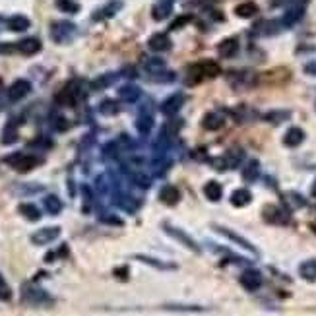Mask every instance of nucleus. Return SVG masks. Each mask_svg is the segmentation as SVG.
I'll use <instances>...</instances> for the list:
<instances>
[{
  "instance_id": "f257e3e1",
  "label": "nucleus",
  "mask_w": 316,
  "mask_h": 316,
  "mask_svg": "<svg viewBox=\"0 0 316 316\" xmlns=\"http://www.w3.org/2000/svg\"><path fill=\"white\" fill-rule=\"evenodd\" d=\"M221 72L219 68V64L217 62H213V60H202V62H198V64H192L190 68H188V78H186V84L188 86H194V84H200L204 78H215L217 74Z\"/></svg>"
},
{
  "instance_id": "f03ea898",
  "label": "nucleus",
  "mask_w": 316,
  "mask_h": 316,
  "mask_svg": "<svg viewBox=\"0 0 316 316\" xmlns=\"http://www.w3.org/2000/svg\"><path fill=\"white\" fill-rule=\"evenodd\" d=\"M84 89H82V82L80 80H72L68 82L64 88L60 89L58 93H56V103H60V105H66V107H72L76 105L78 101H82L84 99Z\"/></svg>"
},
{
  "instance_id": "7ed1b4c3",
  "label": "nucleus",
  "mask_w": 316,
  "mask_h": 316,
  "mask_svg": "<svg viewBox=\"0 0 316 316\" xmlns=\"http://www.w3.org/2000/svg\"><path fill=\"white\" fill-rule=\"evenodd\" d=\"M4 163L10 165L14 171L18 173H29L31 169H35L37 165L41 163V159L33 156V154H23V152H16L8 158H4Z\"/></svg>"
},
{
  "instance_id": "20e7f679",
  "label": "nucleus",
  "mask_w": 316,
  "mask_h": 316,
  "mask_svg": "<svg viewBox=\"0 0 316 316\" xmlns=\"http://www.w3.org/2000/svg\"><path fill=\"white\" fill-rule=\"evenodd\" d=\"M163 229H165V233L169 235V237H173L175 241H178L182 246H186L188 250H192V252H196V254H200V246H198V243L194 241L192 237H188L182 229H176L173 227L171 223H163Z\"/></svg>"
},
{
  "instance_id": "39448f33",
  "label": "nucleus",
  "mask_w": 316,
  "mask_h": 316,
  "mask_svg": "<svg viewBox=\"0 0 316 316\" xmlns=\"http://www.w3.org/2000/svg\"><path fill=\"white\" fill-rule=\"evenodd\" d=\"M21 291H23V301H25V303H29V305H43V303H51L49 295H47L43 289H39V287H35V285H31V283H23Z\"/></svg>"
},
{
  "instance_id": "423d86ee",
  "label": "nucleus",
  "mask_w": 316,
  "mask_h": 316,
  "mask_svg": "<svg viewBox=\"0 0 316 316\" xmlns=\"http://www.w3.org/2000/svg\"><path fill=\"white\" fill-rule=\"evenodd\" d=\"M60 237V227H43L31 235V243L37 246L49 245Z\"/></svg>"
},
{
  "instance_id": "0eeeda50",
  "label": "nucleus",
  "mask_w": 316,
  "mask_h": 316,
  "mask_svg": "<svg viewBox=\"0 0 316 316\" xmlns=\"http://www.w3.org/2000/svg\"><path fill=\"white\" fill-rule=\"evenodd\" d=\"M31 91V84L27 80H16L10 88H8V99L10 101H21L23 97H27Z\"/></svg>"
},
{
  "instance_id": "6e6552de",
  "label": "nucleus",
  "mask_w": 316,
  "mask_h": 316,
  "mask_svg": "<svg viewBox=\"0 0 316 316\" xmlns=\"http://www.w3.org/2000/svg\"><path fill=\"white\" fill-rule=\"evenodd\" d=\"M213 229L219 233V235H223V237H227L229 241H233V243H237V245L241 246V248H245V250H248V252H252V254H256V248L252 246V243H248L246 239H243L241 235H237L235 231H231V229L227 227H221V225H213Z\"/></svg>"
},
{
  "instance_id": "1a4fd4ad",
  "label": "nucleus",
  "mask_w": 316,
  "mask_h": 316,
  "mask_svg": "<svg viewBox=\"0 0 316 316\" xmlns=\"http://www.w3.org/2000/svg\"><path fill=\"white\" fill-rule=\"evenodd\" d=\"M74 29L76 27L72 23H68V21H56V23H53L51 37H53L56 43H66L72 37V33H74Z\"/></svg>"
},
{
  "instance_id": "9d476101",
  "label": "nucleus",
  "mask_w": 316,
  "mask_h": 316,
  "mask_svg": "<svg viewBox=\"0 0 316 316\" xmlns=\"http://www.w3.org/2000/svg\"><path fill=\"white\" fill-rule=\"evenodd\" d=\"M184 101H186V97H184L182 93H175V95L167 97V99L163 101V105H161L163 115H167V117H175L176 113L180 111V107L184 105Z\"/></svg>"
},
{
  "instance_id": "9b49d317",
  "label": "nucleus",
  "mask_w": 316,
  "mask_h": 316,
  "mask_svg": "<svg viewBox=\"0 0 316 316\" xmlns=\"http://www.w3.org/2000/svg\"><path fill=\"white\" fill-rule=\"evenodd\" d=\"M262 213H264V219H266V221L276 223V225H285V223L289 221L287 211H283L280 206H266Z\"/></svg>"
},
{
  "instance_id": "f8f14e48",
  "label": "nucleus",
  "mask_w": 316,
  "mask_h": 316,
  "mask_svg": "<svg viewBox=\"0 0 316 316\" xmlns=\"http://www.w3.org/2000/svg\"><path fill=\"white\" fill-rule=\"evenodd\" d=\"M225 124V113L223 111H211L202 119V126L206 130H219Z\"/></svg>"
},
{
  "instance_id": "ddd939ff",
  "label": "nucleus",
  "mask_w": 316,
  "mask_h": 316,
  "mask_svg": "<svg viewBox=\"0 0 316 316\" xmlns=\"http://www.w3.org/2000/svg\"><path fill=\"white\" fill-rule=\"evenodd\" d=\"M241 285L248 289V291H256L260 285H262V276H260V272H256V270H246L245 274L241 276Z\"/></svg>"
},
{
  "instance_id": "4468645a",
  "label": "nucleus",
  "mask_w": 316,
  "mask_h": 316,
  "mask_svg": "<svg viewBox=\"0 0 316 316\" xmlns=\"http://www.w3.org/2000/svg\"><path fill=\"white\" fill-rule=\"evenodd\" d=\"M16 47H18V51L21 54H25V56H33L41 51V41L37 39V37H27V39H23V41H19L16 43Z\"/></svg>"
},
{
  "instance_id": "2eb2a0df",
  "label": "nucleus",
  "mask_w": 316,
  "mask_h": 316,
  "mask_svg": "<svg viewBox=\"0 0 316 316\" xmlns=\"http://www.w3.org/2000/svg\"><path fill=\"white\" fill-rule=\"evenodd\" d=\"M305 140V132L299 128V126H291L287 132H285V136H283V144L287 146V148H297L301 146Z\"/></svg>"
},
{
  "instance_id": "dca6fc26",
  "label": "nucleus",
  "mask_w": 316,
  "mask_h": 316,
  "mask_svg": "<svg viewBox=\"0 0 316 316\" xmlns=\"http://www.w3.org/2000/svg\"><path fill=\"white\" fill-rule=\"evenodd\" d=\"M159 200H161L163 204H167V206H175L176 202L180 200V192H178V188H176V186L167 184V186H163V188H161V192H159Z\"/></svg>"
},
{
  "instance_id": "f3484780",
  "label": "nucleus",
  "mask_w": 316,
  "mask_h": 316,
  "mask_svg": "<svg viewBox=\"0 0 316 316\" xmlns=\"http://www.w3.org/2000/svg\"><path fill=\"white\" fill-rule=\"evenodd\" d=\"M250 202H252V194H250V190H246V188H237L235 192L231 194V204L235 208H245Z\"/></svg>"
},
{
  "instance_id": "a211bd4d",
  "label": "nucleus",
  "mask_w": 316,
  "mask_h": 316,
  "mask_svg": "<svg viewBox=\"0 0 316 316\" xmlns=\"http://www.w3.org/2000/svg\"><path fill=\"white\" fill-rule=\"evenodd\" d=\"M142 95L140 88H136V86H123V88L119 89V99L124 101V103H134V101H138Z\"/></svg>"
},
{
  "instance_id": "6ab92c4d",
  "label": "nucleus",
  "mask_w": 316,
  "mask_h": 316,
  "mask_svg": "<svg viewBox=\"0 0 316 316\" xmlns=\"http://www.w3.org/2000/svg\"><path fill=\"white\" fill-rule=\"evenodd\" d=\"M18 211L27 219V221H39L41 219V210L37 208L35 204H29V202H23L18 206Z\"/></svg>"
},
{
  "instance_id": "aec40b11",
  "label": "nucleus",
  "mask_w": 316,
  "mask_h": 316,
  "mask_svg": "<svg viewBox=\"0 0 316 316\" xmlns=\"http://www.w3.org/2000/svg\"><path fill=\"white\" fill-rule=\"evenodd\" d=\"M136 128H138L142 136H148L150 130L154 128V117L150 113H140L138 119H136Z\"/></svg>"
},
{
  "instance_id": "412c9836",
  "label": "nucleus",
  "mask_w": 316,
  "mask_h": 316,
  "mask_svg": "<svg viewBox=\"0 0 316 316\" xmlns=\"http://www.w3.org/2000/svg\"><path fill=\"white\" fill-rule=\"evenodd\" d=\"M148 45H150L152 51H158L159 53V51H167L171 47V41H169V37L165 35V33H158V35L150 37Z\"/></svg>"
},
{
  "instance_id": "4be33fe9",
  "label": "nucleus",
  "mask_w": 316,
  "mask_h": 316,
  "mask_svg": "<svg viewBox=\"0 0 316 316\" xmlns=\"http://www.w3.org/2000/svg\"><path fill=\"white\" fill-rule=\"evenodd\" d=\"M2 144L4 146H10V144H16L18 142V124L14 123H8L4 126V130H2Z\"/></svg>"
},
{
  "instance_id": "5701e85b",
  "label": "nucleus",
  "mask_w": 316,
  "mask_h": 316,
  "mask_svg": "<svg viewBox=\"0 0 316 316\" xmlns=\"http://www.w3.org/2000/svg\"><path fill=\"white\" fill-rule=\"evenodd\" d=\"M217 51H219V54L221 56H235L237 54V51H239V43H237V39H223L221 43H219V47H217Z\"/></svg>"
},
{
  "instance_id": "b1692460",
  "label": "nucleus",
  "mask_w": 316,
  "mask_h": 316,
  "mask_svg": "<svg viewBox=\"0 0 316 316\" xmlns=\"http://www.w3.org/2000/svg\"><path fill=\"white\" fill-rule=\"evenodd\" d=\"M43 206H45L47 213H51V215H58V213L62 211V202H60V198H58V196H54V194L45 196Z\"/></svg>"
},
{
  "instance_id": "393cba45",
  "label": "nucleus",
  "mask_w": 316,
  "mask_h": 316,
  "mask_svg": "<svg viewBox=\"0 0 316 316\" xmlns=\"http://www.w3.org/2000/svg\"><path fill=\"white\" fill-rule=\"evenodd\" d=\"M204 194H206V198L211 200V202H219V200H221V196H223V188H221V184H219V182L210 180V182L204 186Z\"/></svg>"
},
{
  "instance_id": "a878e982",
  "label": "nucleus",
  "mask_w": 316,
  "mask_h": 316,
  "mask_svg": "<svg viewBox=\"0 0 316 316\" xmlns=\"http://www.w3.org/2000/svg\"><path fill=\"white\" fill-rule=\"evenodd\" d=\"M301 278L307 281H316V260H307L299 266Z\"/></svg>"
},
{
  "instance_id": "bb28decb",
  "label": "nucleus",
  "mask_w": 316,
  "mask_h": 316,
  "mask_svg": "<svg viewBox=\"0 0 316 316\" xmlns=\"http://www.w3.org/2000/svg\"><path fill=\"white\" fill-rule=\"evenodd\" d=\"M258 175H260V163L256 159L248 161V165L243 169V178H245L246 182H254L258 178Z\"/></svg>"
},
{
  "instance_id": "cd10ccee",
  "label": "nucleus",
  "mask_w": 316,
  "mask_h": 316,
  "mask_svg": "<svg viewBox=\"0 0 316 316\" xmlns=\"http://www.w3.org/2000/svg\"><path fill=\"white\" fill-rule=\"evenodd\" d=\"M235 14H237L239 18H252V16L258 14V6H256L254 2H243V4H239V6L235 8Z\"/></svg>"
},
{
  "instance_id": "c85d7f7f",
  "label": "nucleus",
  "mask_w": 316,
  "mask_h": 316,
  "mask_svg": "<svg viewBox=\"0 0 316 316\" xmlns=\"http://www.w3.org/2000/svg\"><path fill=\"white\" fill-rule=\"evenodd\" d=\"M29 25L31 23H29V19L25 18V16H12V18L8 19V29L10 31H25Z\"/></svg>"
},
{
  "instance_id": "c756f323",
  "label": "nucleus",
  "mask_w": 316,
  "mask_h": 316,
  "mask_svg": "<svg viewBox=\"0 0 316 316\" xmlns=\"http://www.w3.org/2000/svg\"><path fill=\"white\" fill-rule=\"evenodd\" d=\"M119 111H121V107H119L117 101H113V99H105V101L99 103V113L105 115V117H115Z\"/></svg>"
},
{
  "instance_id": "7c9ffc66",
  "label": "nucleus",
  "mask_w": 316,
  "mask_h": 316,
  "mask_svg": "<svg viewBox=\"0 0 316 316\" xmlns=\"http://www.w3.org/2000/svg\"><path fill=\"white\" fill-rule=\"evenodd\" d=\"M121 8V2H109L105 8H101V10H97L95 12V16H93V19H105V18H111L117 10Z\"/></svg>"
},
{
  "instance_id": "2f4dec72",
  "label": "nucleus",
  "mask_w": 316,
  "mask_h": 316,
  "mask_svg": "<svg viewBox=\"0 0 316 316\" xmlns=\"http://www.w3.org/2000/svg\"><path fill=\"white\" fill-rule=\"evenodd\" d=\"M117 80V76H113V74H105V76H99L95 82H91V89L93 91H99V89H105L109 88L113 82Z\"/></svg>"
},
{
  "instance_id": "473e14b6",
  "label": "nucleus",
  "mask_w": 316,
  "mask_h": 316,
  "mask_svg": "<svg viewBox=\"0 0 316 316\" xmlns=\"http://www.w3.org/2000/svg\"><path fill=\"white\" fill-rule=\"evenodd\" d=\"M54 4H56L58 10H62V12H66V14H76V12L80 10V4L74 2V0H56Z\"/></svg>"
},
{
  "instance_id": "72a5a7b5",
  "label": "nucleus",
  "mask_w": 316,
  "mask_h": 316,
  "mask_svg": "<svg viewBox=\"0 0 316 316\" xmlns=\"http://www.w3.org/2000/svg\"><path fill=\"white\" fill-rule=\"evenodd\" d=\"M291 117V113L289 111H272V113H268L264 119L266 121H270L272 124H281L283 121H287Z\"/></svg>"
},
{
  "instance_id": "f704fd0d",
  "label": "nucleus",
  "mask_w": 316,
  "mask_h": 316,
  "mask_svg": "<svg viewBox=\"0 0 316 316\" xmlns=\"http://www.w3.org/2000/svg\"><path fill=\"white\" fill-rule=\"evenodd\" d=\"M136 260H142L144 264H150V266H154V268H158V270H173L175 266L173 264H161L159 260H156V258H150V256H142V254H138L136 256Z\"/></svg>"
},
{
  "instance_id": "c9c22d12",
  "label": "nucleus",
  "mask_w": 316,
  "mask_h": 316,
  "mask_svg": "<svg viewBox=\"0 0 316 316\" xmlns=\"http://www.w3.org/2000/svg\"><path fill=\"white\" fill-rule=\"evenodd\" d=\"M303 12H305V4H299L297 8L289 10V12H287V16H285V23H287V25L295 23V21H297V19L303 16Z\"/></svg>"
},
{
  "instance_id": "e433bc0d",
  "label": "nucleus",
  "mask_w": 316,
  "mask_h": 316,
  "mask_svg": "<svg viewBox=\"0 0 316 316\" xmlns=\"http://www.w3.org/2000/svg\"><path fill=\"white\" fill-rule=\"evenodd\" d=\"M12 299V289H10V285L6 283V280L2 278V274H0V301H10Z\"/></svg>"
},
{
  "instance_id": "4c0bfd02",
  "label": "nucleus",
  "mask_w": 316,
  "mask_h": 316,
  "mask_svg": "<svg viewBox=\"0 0 316 316\" xmlns=\"http://www.w3.org/2000/svg\"><path fill=\"white\" fill-rule=\"evenodd\" d=\"M287 196L291 198V200H287V204H289L291 208H295V210H297V208H303V206H305V200H303V198H301L299 194H295V192H289V194H287Z\"/></svg>"
},
{
  "instance_id": "58836bf2",
  "label": "nucleus",
  "mask_w": 316,
  "mask_h": 316,
  "mask_svg": "<svg viewBox=\"0 0 316 316\" xmlns=\"http://www.w3.org/2000/svg\"><path fill=\"white\" fill-rule=\"evenodd\" d=\"M99 219H101L103 223H111V225H123V219L117 217V215H113V213H103Z\"/></svg>"
},
{
  "instance_id": "ea45409f",
  "label": "nucleus",
  "mask_w": 316,
  "mask_h": 316,
  "mask_svg": "<svg viewBox=\"0 0 316 316\" xmlns=\"http://www.w3.org/2000/svg\"><path fill=\"white\" fill-rule=\"evenodd\" d=\"M146 68L150 72H159L165 68V64H163V60H159V58H152V60L146 64Z\"/></svg>"
},
{
  "instance_id": "a19ab883",
  "label": "nucleus",
  "mask_w": 316,
  "mask_h": 316,
  "mask_svg": "<svg viewBox=\"0 0 316 316\" xmlns=\"http://www.w3.org/2000/svg\"><path fill=\"white\" fill-rule=\"evenodd\" d=\"M14 51H18L16 45H12V43H0V54H10L14 53Z\"/></svg>"
},
{
  "instance_id": "79ce46f5",
  "label": "nucleus",
  "mask_w": 316,
  "mask_h": 316,
  "mask_svg": "<svg viewBox=\"0 0 316 316\" xmlns=\"http://www.w3.org/2000/svg\"><path fill=\"white\" fill-rule=\"evenodd\" d=\"M190 21V18L188 16H182V18H176L173 23H171V29H178V27H182V25H186Z\"/></svg>"
},
{
  "instance_id": "37998d69",
  "label": "nucleus",
  "mask_w": 316,
  "mask_h": 316,
  "mask_svg": "<svg viewBox=\"0 0 316 316\" xmlns=\"http://www.w3.org/2000/svg\"><path fill=\"white\" fill-rule=\"evenodd\" d=\"M115 276H119L121 280H126V278H128V268H119V270H115Z\"/></svg>"
},
{
  "instance_id": "c03bdc74",
  "label": "nucleus",
  "mask_w": 316,
  "mask_h": 316,
  "mask_svg": "<svg viewBox=\"0 0 316 316\" xmlns=\"http://www.w3.org/2000/svg\"><path fill=\"white\" fill-rule=\"evenodd\" d=\"M311 194H313V196L316 198V180H315V184H313V190H311Z\"/></svg>"
}]
</instances>
